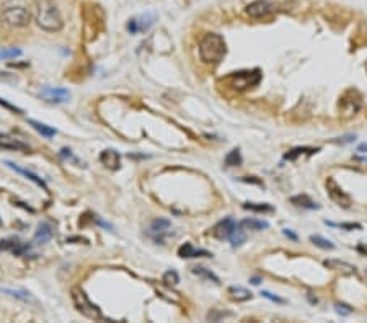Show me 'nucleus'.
Masks as SVG:
<instances>
[{"label":"nucleus","instance_id":"39","mask_svg":"<svg viewBox=\"0 0 367 323\" xmlns=\"http://www.w3.org/2000/svg\"><path fill=\"white\" fill-rule=\"evenodd\" d=\"M357 251L361 253V255L367 256V243H359L357 245Z\"/></svg>","mask_w":367,"mask_h":323},{"label":"nucleus","instance_id":"37","mask_svg":"<svg viewBox=\"0 0 367 323\" xmlns=\"http://www.w3.org/2000/svg\"><path fill=\"white\" fill-rule=\"evenodd\" d=\"M356 139V134H348V136H344V137H339V141H336V142H339V144H349V142H352Z\"/></svg>","mask_w":367,"mask_h":323},{"label":"nucleus","instance_id":"26","mask_svg":"<svg viewBox=\"0 0 367 323\" xmlns=\"http://www.w3.org/2000/svg\"><path fill=\"white\" fill-rule=\"evenodd\" d=\"M193 273L198 274V276H201V278H204V279H209V281H212V283H216V284L220 283L216 274H214L211 270H206L204 266H195V268H193Z\"/></svg>","mask_w":367,"mask_h":323},{"label":"nucleus","instance_id":"36","mask_svg":"<svg viewBox=\"0 0 367 323\" xmlns=\"http://www.w3.org/2000/svg\"><path fill=\"white\" fill-rule=\"evenodd\" d=\"M0 105H2V106H5L7 109H10V111H15V113H18V114H22V113H23V111H22V109H20V108H17V106L10 105V103H9V101H5L4 98H0Z\"/></svg>","mask_w":367,"mask_h":323},{"label":"nucleus","instance_id":"18","mask_svg":"<svg viewBox=\"0 0 367 323\" xmlns=\"http://www.w3.org/2000/svg\"><path fill=\"white\" fill-rule=\"evenodd\" d=\"M5 165H9V167L12 168V170H15L17 173H20V175H23V176H26L28 178V180H31L33 183H36L38 186H41V188H47L46 186V183H44V180H41V178L38 176V175H34L33 171H28V170H25V168H22V167H18V165H15V163H12V162H5Z\"/></svg>","mask_w":367,"mask_h":323},{"label":"nucleus","instance_id":"7","mask_svg":"<svg viewBox=\"0 0 367 323\" xmlns=\"http://www.w3.org/2000/svg\"><path fill=\"white\" fill-rule=\"evenodd\" d=\"M157 22V15L154 12H147L142 13V15H137L134 18H131L128 22V31L131 34H137V33H145L149 31L152 26Z\"/></svg>","mask_w":367,"mask_h":323},{"label":"nucleus","instance_id":"12","mask_svg":"<svg viewBox=\"0 0 367 323\" xmlns=\"http://www.w3.org/2000/svg\"><path fill=\"white\" fill-rule=\"evenodd\" d=\"M28 248L30 246L23 245L22 242H20V238H17V237L0 240V250H4V251H13V253H17V255H22V253L26 251Z\"/></svg>","mask_w":367,"mask_h":323},{"label":"nucleus","instance_id":"9","mask_svg":"<svg viewBox=\"0 0 367 323\" xmlns=\"http://www.w3.org/2000/svg\"><path fill=\"white\" fill-rule=\"evenodd\" d=\"M274 12V5L269 0H255L250 5H247V13L252 18H263Z\"/></svg>","mask_w":367,"mask_h":323},{"label":"nucleus","instance_id":"31","mask_svg":"<svg viewBox=\"0 0 367 323\" xmlns=\"http://www.w3.org/2000/svg\"><path fill=\"white\" fill-rule=\"evenodd\" d=\"M22 56V49L18 47H9V49H0V59H13Z\"/></svg>","mask_w":367,"mask_h":323},{"label":"nucleus","instance_id":"29","mask_svg":"<svg viewBox=\"0 0 367 323\" xmlns=\"http://www.w3.org/2000/svg\"><path fill=\"white\" fill-rule=\"evenodd\" d=\"M310 242L314 245H317V246H320V248H323V250H335V243L331 242V240H327V238H323L320 235H312Z\"/></svg>","mask_w":367,"mask_h":323},{"label":"nucleus","instance_id":"19","mask_svg":"<svg viewBox=\"0 0 367 323\" xmlns=\"http://www.w3.org/2000/svg\"><path fill=\"white\" fill-rule=\"evenodd\" d=\"M290 203L297 208H302V209H320V206H318L314 199H310L307 195H299V196H292L290 198Z\"/></svg>","mask_w":367,"mask_h":323},{"label":"nucleus","instance_id":"24","mask_svg":"<svg viewBox=\"0 0 367 323\" xmlns=\"http://www.w3.org/2000/svg\"><path fill=\"white\" fill-rule=\"evenodd\" d=\"M318 149H312V147H295L292 150H289V152L284 155V159L286 160H295L299 159L300 155L307 154V155H312V154H317Z\"/></svg>","mask_w":367,"mask_h":323},{"label":"nucleus","instance_id":"38","mask_svg":"<svg viewBox=\"0 0 367 323\" xmlns=\"http://www.w3.org/2000/svg\"><path fill=\"white\" fill-rule=\"evenodd\" d=\"M282 233H284V235H286V237H289L290 240H294V242H295V240H297V238H299V237H297V235H295V233H294V232H290L289 229H284V230H282Z\"/></svg>","mask_w":367,"mask_h":323},{"label":"nucleus","instance_id":"2","mask_svg":"<svg viewBox=\"0 0 367 323\" xmlns=\"http://www.w3.org/2000/svg\"><path fill=\"white\" fill-rule=\"evenodd\" d=\"M36 23L44 31L56 33L62 30V17L52 0H38L36 5Z\"/></svg>","mask_w":367,"mask_h":323},{"label":"nucleus","instance_id":"5","mask_svg":"<svg viewBox=\"0 0 367 323\" xmlns=\"http://www.w3.org/2000/svg\"><path fill=\"white\" fill-rule=\"evenodd\" d=\"M170 229H171V222L168 219H163V217H158V219H154L150 224H149V229H147V235L154 240L155 243H165V240L170 237Z\"/></svg>","mask_w":367,"mask_h":323},{"label":"nucleus","instance_id":"25","mask_svg":"<svg viewBox=\"0 0 367 323\" xmlns=\"http://www.w3.org/2000/svg\"><path fill=\"white\" fill-rule=\"evenodd\" d=\"M243 209L253 211V212H273L274 208L268 203H245Z\"/></svg>","mask_w":367,"mask_h":323},{"label":"nucleus","instance_id":"22","mask_svg":"<svg viewBox=\"0 0 367 323\" xmlns=\"http://www.w3.org/2000/svg\"><path fill=\"white\" fill-rule=\"evenodd\" d=\"M228 240H230V243L233 248H237V246L240 245H243L245 243V240H247V233H245V229L241 227L240 224H237V227L233 229V232L230 233V237H228Z\"/></svg>","mask_w":367,"mask_h":323},{"label":"nucleus","instance_id":"3","mask_svg":"<svg viewBox=\"0 0 367 323\" xmlns=\"http://www.w3.org/2000/svg\"><path fill=\"white\" fill-rule=\"evenodd\" d=\"M71 295H72L75 308H77L82 315H85V317L90 318V320H105L100 308L88 299V295L82 291L80 287H72Z\"/></svg>","mask_w":367,"mask_h":323},{"label":"nucleus","instance_id":"21","mask_svg":"<svg viewBox=\"0 0 367 323\" xmlns=\"http://www.w3.org/2000/svg\"><path fill=\"white\" fill-rule=\"evenodd\" d=\"M28 124L34 131H38L41 136H44V137H54V136L57 134L56 129L51 127V126H47V124H44V122H39V121H34V119H28Z\"/></svg>","mask_w":367,"mask_h":323},{"label":"nucleus","instance_id":"6","mask_svg":"<svg viewBox=\"0 0 367 323\" xmlns=\"http://www.w3.org/2000/svg\"><path fill=\"white\" fill-rule=\"evenodd\" d=\"M232 87L237 90H247V88L258 85L261 82V72L258 69L255 71H245V72H235L232 75Z\"/></svg>","mask_w":367,"mask_h":323},{"label":"nucleus","instance_id":"4","mask_svg":"<svg viewBox=\"0 0 367 323\" xmlns=\"http://www.w3.org/2000/svg\"><path fill=\"white\" fill-rule=\"evenodd\" d=\"M0 18H2L7 25L22 28V26H26L30 23L31 15L25 7H7V9L0 13Z\"/></svg>","mask_w":367,"mask_h":323},{"label":"nucleus","instance_id":"20","mask_svg":"<svg viewBox=\"0 0 367 323\" xmlns=\"http://www.w3.org/2000/svg\"><path fill=\"white\" fill-rule=\"evenodd\" d=\"M241 227H243L245 230H255V232H260V230H265V229H269V224L266 221H258V219H243L241 222H238Z\"/></svg>","mask_w":367,"mask_h":323},{"label":"nucleus","instance_id":"41","mask_svg":"<svg viewBox=\"0 0 367 323\" xmlns=\"http://www.w3.org/2000/svg\"><path fill=\"white\" fill-rule=\"evenodd\" d=\"M261 283V279L260 278H252V284H255V286H258Z\"/></svg>","mask_w":367,"mask_h":323},{"label":"nucleus","instance_id":"30","mask_svg":"<svg viewBox=\"0 0 367 323\" xmlns=\"http://www.w3.org/2000/svg\"><path fill=\"white\" fill-rule=\"evenodd\" d=\"M325 224H328L331 227H339V229H344V230H361L362 225L357 224V222H343V224H333V222H328L325 221Z\"/></svg>","mask_w":367,"mask_h":323},{"label":"nucleus","instance_id":"15","mask_svg":"<svg viewBox=\"0 0 367 323\" xmlns=\"http://www.w3.org/2000/svg\"><path fill=\"white\" fill-rule=\"evenodd\" d=\"M178 256L181 258H199V256H212V253L206 250H196L191 243H185L178 248Z\"/></svg>","mask_w":367,"mask_h":323},{"label":"nucleus","instance_id":"32","mask_svg":"<svg viewBox=\"0 0 367 323\" xmlns=\"http://www.w3.org/2000/svg\"><path fill=\"white\" fill-rule=\"evenodd\" d=\"M163 283L167 284V286H175V284H178V283H179L178 273H176V271H173V270L167 271V273L163 274Z\"/></svg>","mask_w":367,"mask_h":323},{"label":"nucleus","instance_id":"1","mask_svg":"<svg viewBox=\"0 0 367 323\" xmlns=\"http://www.w3.org/2000/svg\"><path fill=\"white\" fill-rule=\"evenodd\" d=\"M227 54L225 39L217 33H209L199 43V57L206 64H219Z\"/></svg>","mask_w":367,"mask_h":323},{"label":"nucleus","instance_id":"34","mask_svg":"<svg viewBox=\"0 0 367 323\" xmlns=\"http://www.w3.org/2000/svg\"><path fill=\"white\" fill-rule=\"evenodd\" d=\"M335 310H336V313H339V315H351L352 313V308L349 307V305H344V304H335Z\"/></svg>","mask_w":367,"mask_h":323},{"label":"nucleus","instance_id":"33","mask_svg":"<svg viewBox=\"0 0 367 323\" xmlns=\"http://www.w3.org/2000/svg\"><path fill=\"white\" fill-rule=\"evenodd\" d=\"M230 312H220L217 310V308H214V310H211L209 313H207V320H211V321H219V320H222L224 317H230Z\"/></svg>","mask_w":367,"mask_h":323},{"label":"nucleus","instance_id":"42","mask_svg":"<svg viewBox=\"0 0 367 323\" xmlns=\"http://www.w3.org/2000/svg\"><path fill=\"white\" fill-rule=\"evenodd\" d=\"M307 297H309V300H310V304H317V297L314 299V297H312V294H309Z\"/></svg>","mask_w":367,"mask_h":323},{"label":"nucleus","instance_id":"13","mask_svg":"<svg viewBox=\"0 0 367 323\" xmlns=\"http://www.w3.org/2000/svg\"><path fill=\"white\" fill-rule=\"evenodd\" d=\"M100 162L105 165L106 168H109V170H117V168L121 167V157L113 149L103 150L101 155H100Z\"/></svg>","mask_w":367,"mask_h":323},{"label":"nucleus","instance_id":"16","mask_svg":"<svg viewBox=\"0 0 367 323\" xmlns=\"http://www.w3.org/2000/svg\"><path fill=\"white\" fill-rule=\"evenodd\" d=\"M0 149H5V150H30V147L23 144L22 141L18 139H13V137H9V136H0Z\"/></svg>","mask_w":367,"mask_h":323},{"label":"nucleus","instance_id":"14","mask_svg":"<svg viewBox=\"0 0 367 323\" xmlns=\"http://www.w3.org/2000/svg\"><path fill=\"white\" fill-rule=\"evenodd\" d=\"M54 235L52 225L49 222H41L38 225L36 232H34V242L36 243H47Z\"/></svg>","mask_w":367,"mask_h":323},{"label":"nucleus","instance_id":"40","mask_svg":"<svg viewBox=\"0 0 367 323\" xmlns=\"http://www.w3.org/2000/svg\"><path fill=\"white\" fill-rule=\"evenodd\" d=\"M357 152H361V154H367V144H361V146L357 147Z\"/></svg>","mask_w":367,"mask_h":323},{"label":"nucleus","instance_id":"35","mask_svg":"<svg viewBox=\"0 0 367 323\" xmlns=\"http://www.w3.org/2000/svg\"><path fill=\"white\" fill-rule=\"evenodd\" d=\"M261 295H263V297L269 299V300H273V302H278V304H286V300H284V299H281V297H278V295H274V294L268 292V291H263Z\"/></svg>","mask_w":367,"mask_h":323},{"label":"nucleus","instance_id":"27","mask_svg":"<svg viewBox=\"0 0 367 323\" xmlns=\"http://www.w3.org/2000/svg\"><path fill=\"white\" fill-rule=\"evenodd\" d=\"M4 294H9L12 295V297H17L20 300H23V302H36L33 297H31V294L30 292H26V291H22V289H2Z\"/></svg>","mask_w":367,"mask_h":323},{"label":"nucleus","instance_id":"10","mask_svg":"<svg viewBox=\"0 0 367 323\" xmlns=\"http://www.w3.org/2000/svg\"><path fill=\"white\" fill-rule=\"evenodd\" d=\"M41 97H43L46 101L49 103H64L71 98V93L66 88H60V87H44L43 90H41Z\"/></svg>","mask_w":367,"mask_h":323},{"label":"nucleus","instance_id":"8","mask_svg":"<svg viewBox=\"0 0 367 323\" xmlns=\"http://www.w3.org/2000/svg\"><path fill=\"white\" fill-rule=\"evenodd\" d=\"M327 189H328L330 198L333 199L338 206H341V208H344V209H348L351 206V198L338 186V183L333 180V178H328L327 180Z\"/></svg>","mask_w":367,"mask_h":323},{"label":"nucleus","instance_id":"28","mask_svg":"<svg viewBox=\"0 0 367 323\" xmlns=\"http://www.w3.org/2000/svg\"><path fill=\"white\" fill-rule=\"evenodd\" d=\"M240 163H241L240 149H232L230 152L227 154V157H225V165H227V167H238Z\"/></svg>","mask_w":367,"mask_h":323},{"label":"nucleus","instance_id":"23","mask_svg":"<svg viewBox=\"0 0 367 323\" xmlns=\"http://www.w3.org/2000/svg\"><path fill=\"white\" fill-rule=\"evenodd\" d=\"M228 292H230V295H232V299H233V300H238V302L250 300V299L253 297L250 291H247L245 287H240V286H232L230 289H228Z\"/></svg>","mask_w":367,"mask_h":323},{"label":"nucleus","instance_id":"17","mask_svg":"<svg viewBox=\"0 0 367 323\" xmlns=\"http://www.w3.org/2000/svg\"><path fill=\"white\" fill-rule=\"evenodd\" d=\"M327 268L330 270H335V271H341V273H346V274H356V268L346 263V261H339V260H327L323 263Z\"/></svg>","mask_w":367,"mask_h":323},{"label":"nucleus","instance_id":"11","mask_svg":"<svg viewBox=\"0 0 367 323\" xmlns=\"http://www.w3.org/2000/svg\"><path fill=\"white\" fill-rule=\"evenodd\" d=\"M237 227V222L233 221L232 217H225L224 221H220L216 224V227L212 229V233L214 237L219 238V240H225L230 237V233L233 232V229Z\"/></svg>","mask_w":367,"mask_h":323}]
</instances>
